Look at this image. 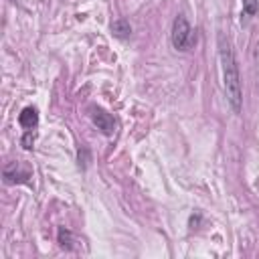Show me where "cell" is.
Returning <instances> with one entry per match:
<instances>
[{
  "label": "cell",
  "instance_id": "1",
  "mask_svg": "<svg viewBox=\"0 0 259 259\" xmlns=\"http://www.w3.org/2000/svg\"><path fill=\"white\" fill-rule=\"evenodd\" d=\"M217 47H219V61H221V71H223V85L227 93V101L235 113H241L243 109V89H241V75H239V63L235 59L233 45L229 36L219 32L217 36Z\"/></svg>",
  "mask_w": 259,
  "mask_h": 259
},
{
  "label": "cell",
  "instance_id": "2",
  "mask_svg": "<svg viewBox=\"0 0 259 259\" xmlns=\"http://www.w3.org/2000/svg\"><path fill=\"white\" fill-rule=\"evenodd\" d=\"M170 40L172 47L176 51H188L192 47V42H196V36L192 34V28L186 20V16L178 14L172 22V32H170Z\"/></svg>",
  "mask_w": 259,
  "mask_h": 259
},
{
  "label": "cell",
  "instance_id": "3",
  "mask_svg": "<svg viewBox=\"0 0 259 259\" xmlns=\"http://www.w3.org/2000/svg\"><path fill=\"white\" fill-rule=\"evenodd\" d=\"M91 113V121H93V125H97V130L103 134V136H111L113 134V130H115V119H113V115L111 113H107L103 107H91L89 109Z\"/></svg>",
  "mask_w": 259,
  "mask_h": 259
},
{
  "label": "cell",
  "instance_id": "4",
  "mask_svg": "<svg viewBox=\"0 0 259 259\" xmlns=\"http://www.w3.org/2000/svg\"><path fill=\"white\" fill-rule=\"evenodd\" d=\"M6 184H26L30 178V170H20L18 164H8L2 172Z\"/></svg>",
  "mask_w": 259,
  "mask_h": 259
},
{
  "label": "cell",
  "instance_id": "5",
  "mask_svg": "<svg viewBox=\"0 0 259 259\" xmlns=\"http://www.w3.org/2000/svg\"><path fill=\"white\" fill-rule=\"evenodd\" d=\"M18 125L24 130V132H28V130H34L36 125H38V111H36V107H24L20 113H18Z\"/></svg>",
  "mask_w": 259,
  "mask_h": 259
},
{
  "label": "cell",
  "instance_id": "6",
  "mask_svg": "<svg viewBox=\"0 0 259 259\" xmlns=\"http://www.w3.org/2000/svg\"><path fill=\"white\" fill-rule=\"evenodd\" d=\"M111 32L117 38H127L132 34V24L125 18H117V20L111 22Z\"/></svg>",
  "mask_w": 259,
  "mask_h": 259
},
{
  "label": "cell",
  "instance_id": "7",
  "mask_svg": "<svg viewBox=\"0 0 259 259\" xmlns=\"http://www.w3.org/2000/svg\"><path fill=\"white\" fill-rule=\"evenodd\" d=\"M259 10V0H243V14H241V22H249Z\"/></svg>",
  "mask_w": 259,
  "mask_h": 259
},
{
  "label": "cell",
  "instance_id": "8",
  "mask_svg": "<svg viewBox=\"0 0 259 259\" xmlns=\"http://www.w3.org/2000/svg\"><path fill=\"white\" fill-rule=\"evenodd\" d=\"M57 241H59V245H61L63 249H71V247H73V235H71V231L65 229V227H59Z\"/></svg>",
  "mask_w": 259,
  "mask_h": 259
},
{
  "label": "cell",
  "instance_id": "9",
  "mask_svg": "<svg viewBox=\"0 0 259 259\" xmlns=\"http://www.w3.org/2000/svg\"><path fill=\"white\" fill-rule=\"evenodd\" d=\"M77 160H79V168L81 170H85L87 168V164H89V160H91V156H89V150L83 146V148H79V156H77Z\"/></svg>",
  "mask_w": 259,
  "mask_h": 259
},
{
  "label": "cell",
  "instance_id": "10",
  "mask_svg": "<svg viewBox=\"0 0 259 259\" xmlns=\"http://www.w3.org/2000/svg\"><path fill=\"white\" fill-rule=\"evenodd\" d=\"M20 144H22V148H24V150H32V144H34V130L24 132V136H22Z\"/></svg>",
  "mask_w": 259,
  "mask_h": 259
},
{
  "label": "cell",
  "instance_id": "11",
  "mask_svg": "<svg viewBox=\"0 0 259 259\" xmlns=\"http://www.w3.org/2000/svg\"><path fill=\"white\" fill-rule=\"evenodd\" d=\"M255 67H257V89H259V42L255 47Z\"/></svg>",
  "mask_w": 259,
  "mask_h": 259
}]
</instances>
